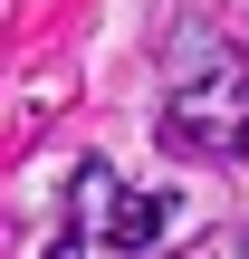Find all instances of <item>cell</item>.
Returning a JSON list of instances; mask_svg holds the SVG:
<instances>
[{
  "instance_id": "6da1fadb",
  "label": "cell",
  "mask_w": 249,
  "mask_h": 259,
  "mask_svg": "<svg viewBox=\"0 0 249 259\" xmlns=\"http://www.w3.org/2000/svg\"><path fill=\"white\" fill-rule=\"evenodd\" d=\"M240 135H249V48L192 38V48L173 58V87H163V144L230 154Z\"/></svg>"
},
{
  "instance_id": "7a4b0ae2",
  "label": "cell",
  "mask_w": 249,
  "mask_h": 259,
  "mask_svg": "<svg viewBox=\"0 0 249 259\" xmlns=\"http://www.w3.org/2000/svg\"><path fill=\"white\" fill-rule=\"evenodd\" d=\"M163 211H173L163 192H115V211H106V240H115V250H154V240H163Z\"/></svg>"
},
{
  "instance_id": "3957f363",
  "label": "cell",
  "mask_w": 249,
  "mask_h": 259,
  "mask_svg": "<svg viewBox=\"0 0 249 259\" xmlns=\"http://www.w3.org/2000/svg\"><path fill=\"white\" fill-rule=\"evenodd\" d=\"M115 192H125V183H115V163H106V154H96V163H77V183H67V202H77V211H67V221H86V231H106V211H115Z\"/></svg>"
},
{
  "instance_id": "277c9868",
  "label": "cell",
  "mask_w": 249,
  "mask_h": 259,
  "mask_svg": "<svg viewBox=\"0 0 249 259\" xmlns=\"http://www.w3.org/2000/svg\"><path fill=\"white\" fill-rule=\"evenodd\" d=\"M77 240H86V221H67V240H58V250H48V259H86V250H77Z\"/></svg>"
}]
</instances>
